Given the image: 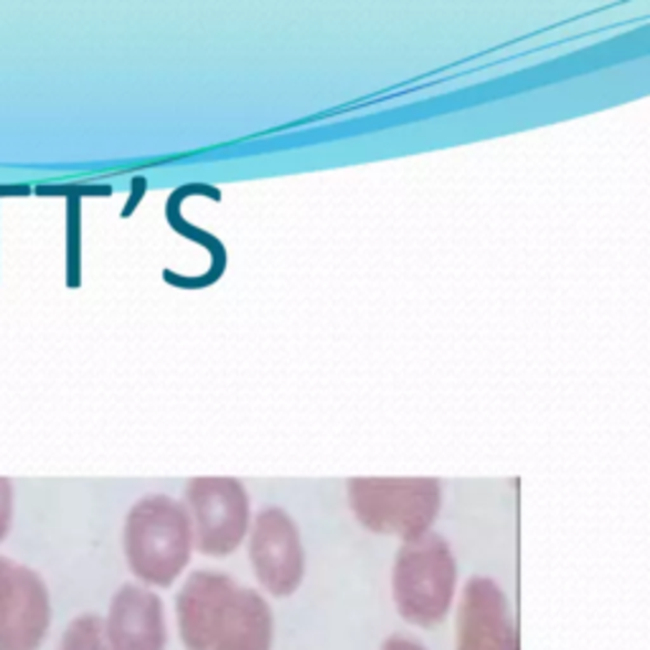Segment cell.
Listing matches in <instances>:
<instances>
[{
    "mask_svg": "<svg viewBox=\"0 0 650 650\" xmlns=\"http://www.w3.org/2000/svg\"><path fill=\"white\" fill-rule=\"evenodd\" d=\"M176 618L186 650H272V608L257 589L221 571H190L176 597Z\"/></svg>",
    "mask_w": 650,
    "mask_h": 650,
    "instance_id": "obj_1",
    "label": "cell"
},
{
    "mask_svg": "<svg viewBox=\"0 0 650 650\" xmlns=\"http://www.w3.org/2000/svg\"><path fill=\"white\" fill-rule=\"evenodd\" d=\"M125 559L145 587H171L194 551V528L184 504L153 493L130 508L123 528Z\"/></svg>",
    "mask_w": 650,
    "mask_h": 650,
    "instance_id": "obj_2",
    "label": "cell"
},
{
    "mask_svg": "<svg viewBox=\"0 0 650 650\" xmlns=\"http://www.w3.org/2000/svg\"><path fill=\"white\" fill-rule=\"evenodd\" d=\"M457 589V561L440 534L404 541L392 569L394 605L410 626L432 628L447 618Z\"/></svg>",
    "mask_w": 650,
    "mask_h": 650,
    "instance_id": "obj_3",
    "label": "cell"
},
{
    "mask_svg": "<svg viewBox=\"0 0 650 650\" xmlns=\"http://www.w3.org/2000/svg\"><path fill=\"white\" fill-rule=\"evenodd\" d=\"M349 504L371 534L414 541L432 532L442 506L437 478H351Z\"/></svg>",
    "mask_w": 650,
    "mask_h": 650,
    "instance_id": "obj_4",
    "label": "cell"
},
{
    "mask_svg": "<svg viewBox=\"0 0 650 650\" xmlns=\"http://www.w3.org/2000/svg\"><path fill=\"white\" fill-rule=\"evenodd\" d=\"M186 510L194 549L206 557H229L249 532V493L237 478H194L186 485Z\"/></svg>",
    "mask_w": 650,
    "mask_h": 650,
    "instance_id": "obj_5",
    "label": "cell"
},
{
    "mask_svg": "<svg viewBox=\"0 0 650 650\" xmlns=\"http://www.w3.org/2000/svg\"><path fill=\"white\" fill-rule=\"evenodd\" d=\"M49 626L51 597L39 571L0 557V650H39Z\"/></svg>",
    "mask_w": 650,
    "mask_h": 650,
    "instance_id": "obj_6",
    "label": "cell"
},
{
    "mask_svg": "<svg viewBox=\"0 0 650 650\" xmlns=\"http://www.w3.org/2000/svg\"><path fill=\"white\" fill-rule=\"evenodd\" d=\"M249 532V559L259 585L275 597L298 592L306 577V549L292 516L277 506H267L255 516Z\"/></svg>",
    "mask_w": 650,
    "mask_h": 650,
    "instance_id": "obj_7",
    "label": "cell"
},
{
    "mask_svg": "<svg viewBox=\"0 0 650 650\" xmlns=\"http://www.w3.org/2000/svg\"><path fill=\"white\" fill-rule=\"evenodd\" d=\"M455 650H518V632L504 589L491 577H471L455 620Z\"/></svg>",
    "mask_w": 650,
    "mask_h": 650,
    "instance_id": "obj_8",
    "label": "cell"
},
{
    "mask_svg": "<svg viewBox=\"0 0 650 650\" xmlns=\"http://www.w3.org/2000/svg\"><path fill=\"white\" fill-rule=\"evenodd\" d=\"M105 630L112 650H166L163 600L145 585H123L112 597Z\"/></svg>",
    "mask_w": 650,
    "mask_h": 650,
    "instance_id": "obj_9",
    "label": "cell"
},
{
    "mask_svg": "<svg viewBox=\"0 0 650 650\" xmlns=\"http://www.w3.org/2000/svg\"><path fill=\"white\" fill-rule=\"evenodd\" d=\"M59 650H112L105 630V618L86 612L69 622Z\"/></svg>",
    "mask_w": 650,
    "mask_h": 650,
    "instance_id": "obj_10",
    "label": "cell"
},
{
    "mask_svg": "<svg viewBox=\"0 0 650 650\" xmlns=\"http://www.w3.org/2000/svg\"><path fill=\"white\" fill-rule=\"evenodd\" d=\"M13 526V483L0 478V541L11 534Z\"/></svg>",
    "mask_w": 650,
    "mask_h": 650,
    "instance_id": "obj_11",
    "label": "cell"
},
{
    "mask_svg": "<svg viewBox=\"0 0 650 650\" xmlns=\"http://www.w3.org/2000/svg\"><path fill=\"white\" fill-rule=\"evenodd\" d=\"M379 650H427V648H424L420 640L402 636V632H394V636H389L384 643H381Z\"/></svg>",
    "mask_w": 650,
    "mask_h": 650,
    "instance_id": "obj_12",
    "label": "cell"
}]
</instances>
